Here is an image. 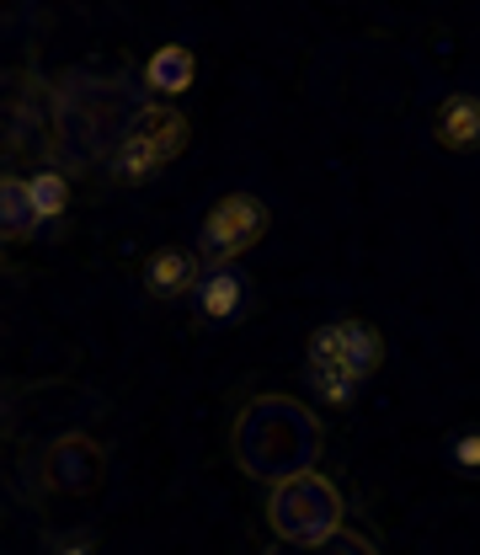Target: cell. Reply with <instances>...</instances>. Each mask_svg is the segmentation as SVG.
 I'll return each instance as SVG.
<instances>
[{
    "mask_svg": "<svg viewBox=\"0 0 480 555\" xmlns=\"http://www.w3.org/2000/svg\"><path fill=\"white\" fill-rule=\"evenodd\" d=\"M33 230H38V214H33V198H27V182L0 177V235L5 241H22Z\"/></svg>",
    "mask_w": 480,
    "mask_h": 555,
    "instance_id": "8fae6325",
    "label": "cell"
},
{
    "mask_svg": "<svg viewBox=\"0 0 480 555\" xmlns=\"http://www.w3.org/2000/svg\"><path fill=\"white\" fill-rule=\"evenodd\" d=\"M342 518H347V507H342L337 481H326L315 470L277 481L273 496H268V524H273L277 545H288V551H321V545H332L342 534Z\"/></svg>",
    "mask_w": 480,
    "mask_h": 555,
    "instance_id": "7a4b0ae2",
    "label": "cell"
},
{
    "mask_svg": "<svg viewBox=\"0 0 480 555\" xmlns=\"http://www.w3.org/2000/svg\"><path fill=\"white\" fill-rule=\"evenodd\" d=\"M27 198H33L38 219H60L69 208V182L60 171H38V177H27Z\"/></svg>",
    "mask_w": 480,
    "mask_h": 555,
    "instance_id": "7c38bea8",
    "label": "cell"
},
{
    "mask_svg": "<svg viewBox=\"0 0 480 555\" xmlns=\"http://www.w3.org/2000/svg\"><path fill=\"white\" fill-rule=\"evenodd\" d=\"M60 555H91V540H80V534H75V540L60 545Z\"/></svg>",
    "mask_w": 480,
    "mask_h": 555,
    "instance_id": "2e32d148",
    "label": "cell"
},
{
    "mask_svg": "<svg viewBox=\"0 0 480 555\" xmlns=\"http://www.w3.org/2000/svg\"><path fill=\"white\" fill-rule=\"evenodd\" d=\"M187 150V118L171 102H139L124 124V134L107 155V177L124 188H144L155 182L177 155Z\"/></svg>",
    "mask_w": 480,
    "mask_h": 555,
    "instance_id": "3957f363",
    "label": "cell"
},
{
    "mask_svg": "<svg viewBox=\"0 0 480 555\" xmlns=\"http://www.w3.org/2000/svg\"><path fill=\"white\" fill-rule=\"evenodd\" d=\"M198 310H204V321L213 326H224V321H235L241 315V305H246V278L235 273V268H213V273L198 278Z\"/></svg>",
    "mask_w": 480,
    "mask_h": 555,
    "instance_id": "ba28073f",
    "label": "cell"
},
{
    "mask_svg": "<svg viewBox=\"0 0 480 555\" xmlns=\"http://www.w3.org/2000/svg\"><path fill=\"white\" fill-rule=\"evenodd\" d=\"M268 224H273V208L262 204L257 193H224L198 224V262L208 273L230 268L235 257H246L268 235Z\"/></svg>",
    "mask_w": 480,
    "mask_h": 555,
    "instance_id": "277c9868",
    "label": "cell"
},
{
    "mask_svg": "<svg viewBox=\"0 0 480 555\" xmlns=\"http://www.w3.org/2000/svg\"><path fill=\"white\" fill-rule=\"evenodd\" d=\"M144 288L155 299H177V294L198 288V257H187V251H155L144 262Z\"/></svg>",
    "mask_w": 480,
    "mask_h": 555,
    "instance_id": "30bf717a",
    "label": "cell"
},
{
    "mask_svg": "<svg viewBox=\"0 0 480 555\" xmlns=\"http://www.w3.org/2000/svg\"><path fill=\"white\" fill-rule=\"evenodd\" d=\"M310 363H326V369H342L347 379H368L379 363H385V337L368 326V321H326L315 326L310 337Z\"/></svg>",
    "mask_w": 480,
    "mask_h": 555,
    "instance_id": "5b68a950",
    "label": "cell"
},
{
    "mask_svg": "<svg viewBox=\"0 0 480 555\" xmlns=\"http://www.w3.org/2000/svg\"><path fill=\"white\" fill-rule=\"evenodd\" d=\"M449 454H454V465H459V470H476V476H480V427H470V433H459Z\"/></svg>",
    "mask_w": 480,
    "mask_h": 555,
    "instance_id": "9a60e30c",
    "label": "cell"
},
{
    "mask_svg": "<svg viewBox=\"0 0 480 555\" xmlns=\"http://www.w3.org/2000/svg\"><path fill=\"white\" fill-rule=\"evenodd\" d=\"M43 470H49V486H60V491H69V496H80V491H91V486L102 481V449H96L86 433H65V438L49 443Z\"/></svg>",
    "mask_w": 480,
    "mask_h": 555,
    "instance_id": "8992f818",
    "label": "cell"
},
{
    "mask_svg": "<svg viewBox=\"0 0 480 555\" xmlns=\"http://www.w3.org/2000/svg\"><path fill=\"white\" fill-rule=\"evenodd\" d=\"M432 139L454 155H476L480 150V96L476 91H449L438 107H432Z\"/></svg>",
    "mask_w": 480,
    "mask_h": 555,
    "instance_id": "52a82bcc",
    "label": "cell"
},
{
    "mask_svg": "<svg viewBox=\"0 0 480 555\" xmlns=\"http://www.w3.org/2000/svg\"><path fill=\"white\" fill-rule=\"evenodd\" d=\"M321 449H326V427L294 396H257L235 422V460L257 481L277 486L288 476L315 470Z\"/></svg>",
    "mask_w": 480,
    "mask_h": 555,
    "instance_id": "6da1fadb",
    "label": "cell"
},
{
    "mask_svg": "<svg viewBox=\"0 0 480 555\" xmlns=\"http://www.w3.org/2000/svg\"><path fill=\"white\" fill-rule=\"evenodd\" d=\"M262 555H379V551H374L363 534H347L342 529V534H337L332 545H321V551H288V545H273V551H262Z\"/></svg>",
    "mask_w": 480,
    "mask_h": 555,
    "instance_id": "5bb4252c",
    "label": "cell"
},
{
    "mask_svg": "<svg viewBox=\"0 0 480 555\" xmlns=\"http://www.w3.org/2000/svg\"><path fill=\"white\" fill-rule=\"evenodd\" d=\"M310 390L332 406H347L358 396V379H347L342 369H326V363H310Z\"/></svg>",
    "mask_w": 480,
    "mask_h": 555,
    "instance_id": "4fadbf2b",
    "label": "cell"
},
{
    "mask_svg": "<svg viewBox=\"0 0 480 555\" xmlns=\"http://www.w3.org/2000/svg\"><path fill=\"white\" fill-rule=\"evenodd\" d=\"M193 75H198L193 49L166 43V49H155V54H150V65H144V86H150V91H160V96L171 102V96H182V91L193 86Z\"/></svg>",
    "mask_w": 480,
    "mask_h": 555,
    "instance_id": "9c48e42d",
    "label": "cell"
}]
</instances>
